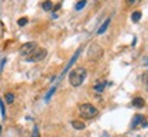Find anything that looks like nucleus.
<instances>
[{"instance_id": "39448f33", "label": "nucleus", "mask_w": 148, "mask_h": 137, "mask_svg": "<svg viewBox=\"0 0 148 137\" xmlns=\"http://www.w3.org/2000/svg\"><path fill=\"white\" fill-rule=\"evenodd\" d=\"M37 48V44L36 42H25L23 45H22L21 48H19V53H21L22 56H25V58H27L29 55H32L33 52H34V49Z\"/></svg>"}, {"instance_id": "6e6552de", "label": "nucleus", "mask_w": 148, "mask_h": 137, "mask_svg": "<svg viewBox=\"0 0 148 137\" xmlns=\"http://www.w3.org/2000/svg\"><path fill=\"white\" fill-rule=\"evenodd\" d=\"M71 126L75 129V130H84L85 129V123L81 121H73L71 122Z\"/></svg>"}, {"instance_id": "aec40b11", "label": "nucleus", "mask_w": 148, "mask_h": 137, "mask_svg": "<svg viewBox=\"0 0 148 137\" xmlns=\"http://www.w3.org/2000/svg\"><path fill=\"white\" fill-rule=\"evenodd\" d=\"M0 133H1V126H0Z\"/></svg>"}, {"instance_id": "9d476101", "label": "nucleus", "mask_w": 148, "mask_h": 137, "mask_svg": "<svg viewBox=\"0 0 148 137\" xmlns=\"http://www.w3.org/2000/svg\"><path fill=\"white\" fill-rule=\"evenodd\" d=\"M4 99H5V103H7V104H12L14 100H15V96H14V93H11V92H7L4 95Z\"/></svg>"}, {"instance_id": "a211bd4d", "label": "nucleus", "mask_w": 148, "mask_h": 137, "mask_svg": "<svg viewBox=\"0 0 148 137\" xmlns=\"http://www.w3.org/2000/svg\"><path fill=\"white\" fill-rule=\"evenodd\" d=\"M143 82L148 86V71H145V73L143 74Z\"/></svg>"}, {"instance_id": "ddd939ff", "label": "nucleus", "mask_w": 148, "mask_h": 137, "mask_svg": "<svg viewBox=\"0 0 148 137\" xmlns=\"http://www.w3.org/2000/svg\"><path fill=\"white\" fill-rule=\"evenodd\" d=\"M140 18H141V12H140V11H134L132 14V21L133 22H138Z\"/></svg>"}, {"instance_id": "f8f14e48", "label": "nucleus", "mask_w": 148, "mask_h": 137, "mask_svg": "<svg viewBox=\"0 0 148 137\" xmlns=\"http://www.w3.org/2000/svg\"><path fill=\"white\" fill-rule=\"evenodd\" d=\"M108 25H110V18H107L106 22H104V23H103V25L99 27V30H97V34H103V33L106 32V29L108 27Z\"/></svg>"}, {"instance_id": "4468645a", "label": "nucleus", "mask_w": 148, "mask_h": 137, "mask_svg": "<svg viewBox=\"0 0 148 137\" xmlns=\"http://www.w3.org/2000/svg\"><path fill=\"white\" fill-rule=\"evenodd\" d=\"M126 1V4L129 5V7H134V5H138L143 0H125Z\"/></svg>"}, {"instance_id": "9b49d317", "label": "nucleus", "mask_w": 148, "mask_h": 137, "mask_svg": "<svg viewBox=\"0 0 148 137\" xmlns=\"http://www.w3.org/2000/svg\"><path fill=\"white\" fill-rule=\"evenodd\" d=\"M41 7H42V10L44 11H51L53 8V4H52L51 0H45V1L41 4Z\"/></svg>"}, {"instance_id": "dca6fc26", "label": "nucleus", "mask_w": 148, "mask_h": 137, "mask_svg": "<svg viewBox=\"0 0 148 137\" xmlns=\"http://www.w3.org/2000/svg\"><path fill=\"white\" fill-rule=\"evenodd\" d=\"M27 22H29V19H27L26 16H23V18H19V19H18V26H25Z\"/></svg>"}, {"instance_id": "7ed1b4c3", "label": "nucleus", "mask_w": 148, "mask_h": 137, "mask_svg": "<svg viewBox=\"0 0 148 137\" xmlns=\"http://www.w3.org/2000/svg\"><path fill=\"white\" fill-rule=\"evenodd\" d=\"M104 49L101 45H99L97 42H92L88 48V59L89 60H99L103 56Z\"/></svg>"}, {"instance_id": "20e7f679", "label": "nucleus", "mask_w": 148, "mask_h": 137, "mask_svg": "<svg viewBox=\"0 0 148 137\" xmlns=\"http://www.w3.org/2000/svg\"><path fill=\"white\" fill-rule=\"evenodd\" d=\"M45 56H47V49H45V48H36L34 52L26 58V60L27 62H40V60H42Z\"/></svg>"}, {"instance_id": "412c9836", "label": "nucleus", "mask_w": 148, "mask_h": 137, "mask_svg": "<svg viewBox=\"0 0 148 137\" xmlns=\"http://www.w3.org/2000/svg\"><path fill=\"white\" fill-rule=\"evenodd\" d=\"M147 64H148V63H147Z\"/></svg>"}, {"instance_id": "f3484780", "label": "nucleus", "mask_w": 148, "mask_h": 137, "mask_svg": "<svg viewBox=\"0 0 148 137\" xmlns=\"http://www.w3.org/2000/svg\"><path fill=\"white\" fill-rule=\"evenodd\" d=\"M30 137H40V132H38V127L37 126L33 127V132H32V136Z\"/></svg>"}, {"instance_id": "f03ea898", "label": "nucleus", "mask_w": 148, "mask_h": 137, "mask_svg": "<svg viewBox=\"0 0 148 137\" xmlns=\"http://www.w3.org/2000/svg\"><path fill=\"white\" fill-rule=\"evenodd\" d=\"M97 114H99V110L93 104H90V103H84V104L79 105V115H81V118L92 119Z\"/></svg>"}, {"instance_id": "6ab92c4d", "label": "nucleus", "mask_w": 148, "mask_h": 137, "mask_svg": "<svg viewBox=\"0 0 148 137\" xmlns=\"http://www.w3.org/2000/svg\"><path fill=\"white\" fill-rule=\"evenodd\" d=\"M60 7H62V3H58V4H56V5H55V7L52 8V11H58Z\"/></svg>"}, {"instance_id": "423d86ee", "label": "nucleus", "mask_w": 148, "mask_h": 137, "mask_svg": "<svg viewBox=\"0 0 148 137\" xmlns=\"http://www.w3.org/2000/svg\"><path fill=\"white\" fill-rule=\"evenodd\" d=\"M138 126H143L145 127L147 126V119L144 115H134L133 116V121H132V129H136Z\"/></svg>"}, {"instance_id": "0eeeda50", "label": "nucleus", "mask_w": 148, "mask_h": 137, "mask_svg": "<svg viewBox=\"0 0 148 137\" xmlns=\"http://www.w3.org/2000/svg\"><path fill=\"white\" fill-rule=\"evenodd\" d=\"M132 105L136 107V108H143L144 105H145V101H144L143 97H134L132 100Z\"/></svg>"}, {"instance_id": "f257e3e1", "label": "nucleus", "mask_w": 148, "mask_h": 137, "mask_svg": "<svg viewBox=\"0 0 148 137\" xmlns=\"http://www.w3.org/2000/svg\"><path fill=\"white\" fill-rule=\"evenodd\" d=\"M85 77H86V70L84 67H77L71 70L69 74V82L71 86L74 88H78L79 85L84 82Z\"/></svg>"}, {"instance_id": "1a4fd4ad", "label": "nucleus", "mask_w": 148, "mask_h": 137, "mask_svg": "<svg viewBox=\"0 0 148 137\" xmlns=\"http://www.w3.org/2000/svg\"><path fill=\"white\" fill-rule=\"evenodd\" d=\"M104 88H106V81H97L96 85L93 86V89H95L96 92H103Z\"/></svg>"}, {"instance_id": "2eb2a0df", "label": "nucleus", "mask_w": 148, "mask_h": 137, "mask_svg": "<svg viewBox=\"0 0 148 137\" xmlns=\"http://www.w3.org/2000/svg\"><path fill=\"white\" fill-rule=\"evenodd\" d=\"M85 4H86V0H79L78 3L75 4V10H77V11H79V10H81V8H84V7H85Z\"/></svg>"}]
</instances>
